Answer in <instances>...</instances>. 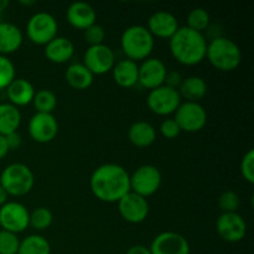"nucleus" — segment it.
I'll return each instance as SVG.
<instances>
[{
	"label": "nucleus",
	"instance_id": "f257e3e1",
	"mask_svg": "<svg viewBox=\"0 0 254 254\" xmlns=\"http://www.w3.org/2000/svg\"><path fill=\"white\" fill-rule=\"evenodd\" d=\"M91 191L103 202H118L130 191V175L118 164H103L92 173Z\"/></svg>",
	"mask_w": 254,
	"mask_h": 254
},
{
	"label": "nucleus",
	"instance_id": "f03ea898",
	"mask_svg": "<svg viewBox=\"0 0 254 254\" xmlns=\"http://www.w3.org/2000/svg\"><path fill=\"white\" fill-rule=\"evenodd\" d=\"M169 49L179 64L195 66L205 60L207 41L201 32L183 26L169 39Z\"/></svg>",
	"mask_w": 254,
	"mask_h": 254
},
{
	"label": "nucleus",
	"instance_id": "7ed1b4c3",
	"mask_svg": "<svg viewBox=\"0 0 254 254\" xmlns=\"http://www.w3.org/2000/svg\"><path fill=\"white\" fill-rule=\"evenodd\" d=\"M206 57L215 68L223 72L235 71L242 61V51L233 40L228 37H215L207 44Z\"/></svg>",
	"mask_w": 254,
	"mask_h": 254
},
{
	"label": "nucleus",
	"instance_id": "20e7f679",
	"mask_svg": "<svg viewBox=\"0 0 254 254\" xmlns=\"http://www.w3.org/2000/svg\"><path fill=\"white\" fill-rule=\"evenodd\" d=\"M121 46L128 60H146L154 49V36L143 25H133L122 34Z\"/></svg>",
	"mask_w": 254,
	"mask_h": 254
},
{
	"label": "nucleus",
	"instance_id": "39448f33",
	"mask_svg": "<svg viewBox=\"0 0 254 254\" xmlns=\"http://www.w3.org/2000/svg\"><path fill=\"white\" fill-rule=\"evenodd\" d=\"M35 176L31 169L21 163L7 165L0 175V186L6 191L9 196H25L32 190Z\"/></svg>",
	"mask_w": 254,
	"mask_h": 254
},
{
	"label": "nucleus",
	"instance_id": "423d86ee",
	"mask_svg": "<svg viewBox=\"0 0 254 254\" xmlns=\"http://www.w3.org/2000/svg\"><path fill=\"white\" fill-rule=\"evenodd\" d=\"M57 20L46 11L35 12L26 25L27 37L36 45H47L57 36Z\"/></svg>",
	"mask_w": 254,
	"mask_h": 254
},
{
	"label": "nucleus",
	"instance_id": "0eeeda50",
	"mask_svg": "<svg viewBox=\"0 0 254 254\" xmlns=\"http://www.w3.org/2000/svg\"><path fill=\"white\" fill-rule=\"evenodd\" d=\"M161 185V173L154 165H141L130 175V191L146 198L154 195Z\"/></svg>",
	"mask_w": 254,
	"mask_h": 254
},
{
	"label": "nucleus",
	"instance_id": "6e6552de",
	"mask_svg": "<svg viewBox=\"0 0 254 254\" xmlns=\"http://www.w3.org/2000/svg\"><path fill=\"white\" fill-rule=\"evenodd\" d=\"M175 122L181 131L186 133H197L207 123L206 109L200 103L185 102L179 106L175 112Z\"/></svg>",
	"mask_w": 254,
	"mask_h": 254
},
{
	"label": "nucleus",
	"instance_id": "1a4fd4ad",
	"mask_svg": "<svg viewBox=\"0 0 254 254\" xmlns=\"http://www.w3.org/2000/svg\"><path fill=\"white\" fill-rule=\"evenodd\" d=\"M146 104L153 113L158 116H169L175 113L179 108L181 104V97L178 89L163 84L149 92Z\"/></svg>",
	"mask_w": 254,
	"mask_h": 254
},
{
	"label": "nucleus",
	"instance_id": "9d476101",
	"mask_svg": "<svg viewBox=\"0 0 254 254\" xmlns=\"http://www.w3.org/2000/svg\"><path fill=\"white\" fill-rule=\"evenodd\" d=\"M30 212L22 203L10 201L0 207V227L17 235L29 227Z\"/></svg>",
	"mask_w": 254,
	"mask_h": 254
},
{
	"label": "nucleus",
	"instance_id": "9b49d317",
	"mask_svg": "<svg viewBox=\"0 0 254 254\" xmlns=\"http://www.w3.org/2000/svg\"><path fill=\"white\" fill-rule=\"evenodd\" d=\"M83 64L92 72V74H104L112 71L116 64V56L113 50L107 45L89 46L83 56Z\"/></svg>",
	"mask_w": 254,
	"mask_h": 254
},
{
	"label": "nucleus",
	"instance_id": "f8f14e48",
	"mask_svg": "<svg viewBox=\"0 0 254 254\" xmlns=\"http://www.w3.org/2000/svg\"><path fill=\"white\" fill-rule=\"evenodd\" d=\"M216 230L223 241L230 243L241 242L247 233V223L237 212L221 213L216 221Z\"/></svg>",
	"mask_w": 254,
	"mask_h": 254
},
{
	"label": "nucleus",
	"instance_id": "ddd939ff",
	"mask_svg": "<svg viewBox=\"0 0 254 254\" xmlns=\"http://www.w3.org/2000/svg\"><path fill=\"white\" fill-rule=\"evenodd\" d=\"M59 133V123L54 114L35 113L29 122V134L36 143L46 144L54 140Z\"/></svg>",
	"mask_w": 254,
	"mask_h": 254
},
{
	"label": "nucleus",
	"instance_id": "4468645a",
	"mask_svg": "<svg viewBox=\"0 0 254 254\" xmlns=\"http://www.w3.org/2000/svg\"><path fill=\"white\" fill-rule=\"evenodd\" d=\"M149 250L151 254H190V245L180 233L166 231L154 238Z\"/></svg>",
	"mask_w": 254,
	"mask_h": 254
},
{
	"label": "nucleus",
	"instance_id": "2eb2a0df",
	"mask_svg": "<svg viewBox=\"0 0 254 254\" xmlns=\"http://www.w3.org/2000/svg\"><path fill=\"white\" fill-rule=\"evenodd\" d=\"M117 203L121 216L129 223L143 222L149 215V203L146 198L131 191L123 196Z\"/></svg>",
	"mask_w": 254,
	"mask_h": 254
},
{
	"label": "nucleus",
	"instance_id": "dca6fc26",
	"mask_svg": "<svg viewBox=\"0 0 254 254\" xmlns=\"http://www.w3.org/2000/svg\"><path fill=\"white\" fill-rule=\"evenodd\" d=\"M166 73H168V69L161 60L155 59V57H148L139 66L138 83H140L144 88L151 91V89L163 86L165 82Z\"/></svg>",
	"mask_w": 254,
	"mask_h": 254
},
{
	"label": "nucleus",
	"instance_id": "f3484780",
	"mask_svg": "<svg viewBox=\"0 0 254 254\" xmlns=\"http://www.w3.org/2000/svg\"><path fill=\"white\" fill-rule=\"evenodd\" d=\"M179 21L176 16L171 12L160 10L155 11L148 20V27L153 36L161 37V39H170L179 30Z\"/></svg>",
	"mask_w": 254,
	"mask_h": 254
},
{
	"label": "nucleus",
	"instance_id": "a211bd4d",
	"mask_svg": "<svg viewBox=\"0 0 254 254\" xmlns=\"http://www.w3.org/2000/svg\"><path fill=\"white\" fill-rule=\"evenodd\" d=\"M66 17L69 24L79 30H86L91 25L96 24L97 14L91 4L84 1L72 2L66 11Z\"/></svg>",
	"mask_w": 254,
	"mask_h": 254
},
{
	"label": "nucleus",
	"instance_id": "6ab92c4d",
	"mask_svg": "<svg viewBox=\"0 0 254 254\" xmlns=\"http://www.w3.org/2000/svg\"><path fill=\"white\" fill-rule=\"evenodd\" d=\"M74 54V45L69 39L64 36H56L54 40L45 45V56L54 64H66Z\"/></svg>",
	"mask_w": 254,
	"mask_h": 254
},
{
	"label": "nucleus",
	"instance_id": "aec40b11",
	"mask_svg": "<svg viewBox=\"0 0 254 254\" xmlns=\"http://www.w3.org/2000/svg\"><path fill=\"white\" fill-rule=\"evenodd\" d=\"M35 91L31 82L25 78H15L6 87V94L10 103L15 107H22L30 104L34 99Z\"/></svg>",
	"mask_w": 254,
	"mask_h": 254
},
{
	"label": "nucleus",
	"instance_id": "412c9836",
	"mask_svg": "<svg viewBox=\"0 0 254 254\" xmlns=\"http://www.w3.org/2000/svg\"><path fill=\"white\" fill-rule=\"evenodd\" d=\"M21 44V30L11 22L0 21V55L6 56L17 51Z\"/></svg>",
	"mask_w": 254,
	"mask_h": 254
},
{
	"label": "nucleus",
	"instance_id": "4be33fe9",
	"mask_svg": "<svg viewBox=\"0 0 254 254\" xmlns=\"http://www.w3.org/2000/svg\"><path fill=\"white\" fill-rule=\"evenodd\" d=\"M112 72H113L114 81L118 86L130 88L138 83L139 66L136 64V62L131 61V60H121L114 64Z\"/></svg>",
	"mask_w": 254,
	"mask_h": 254
},
{
	"label": "nucleus",
	"instance_id": "5701e85b",
	"mask_svg": "<svg viewBox=\"0 0 254 254\" xmlns=\"http://www.w3.org/2000/svg\"><path fill=\"white\" fill-rule=\"evenodd\" d=\"M181 98H185L186 102H195L198 103L207 93V83L202 77L190 76L183 79L178 88Z\"/></svg>",
	"mask_w": 254,
	"mask_h": 254
},
{
	"label": "nucleus",
	"instance_id": "b1692460",
	"mask_svg": "<svg viewBox=\"0 0 254 254\" xmlns=\"http://www.w3.org/2000/svg\"><path fill=\"white\" fill-rule=\"evenodd\" d=\"M128 138L138 148H148L155 141L156 130L148 122H135L128 130Z\"/></svg>",
	"mask_w": 254,
	"mask_h": 254
},
{
	"label": "nucleus",
	"instance_id": "393cba45",
	"mask_svg": "<svg viewBox=\"0 0 254 254\" xmlns=\"http://www.w3.org/2000/svg\"><path fill=\"white\" fill-rule=\"evenodd\" d=\"M93 74L83 64H72L64 72L66 82L74 89L83 91L93 83Z\"/></svg>",
	"mask_w": 254,
	"mask_h": 254
},
{
	"label": "nucleus",
	"instance_id": "a878e982",
	"mask_svg": "<svg viewBox=\"0 0 254 254\" xmlns=\"http://www.w3.org/2000/svg\"><path fill=\"white\" fill-rule=\"evenodd\" d=\"M21 124V113L11 103H0V135H9L17 131Z\"/></svg>",
	"mask_w": 254,
	"mask_h": 254
},
{
	"label": "nucleus",
	"instance_id": "bb28decb",
	"mask_svg": "<svg viewBox=\"0 0 254 254\" xmlns=\"http://www.w3.org/2000/svg\"><path fill=\"white\" fill-rule=\"evenodd\" d=\"M17 254H51V246L42 236L30 235L20 241Z\"/></svg>",
	"mask_w": 254,
	"mask_h": 254
},
{
	"label": "nucleus",
	"instance_id": "cd10ccee",
	"mask_svg": "<svg viewBox=\"0 0 254 254\" xmlns=\"http://www.w3.org/2000/svg\"><path fill=\"white\" fill-rule=\"evenodd\" d=\"M36 113H50L52 114L57 106V97L50 89H40L35 93L32 99Z\"/></svg>",
	"mask_w": 254,
	"mask_h": 254
},
{
	"label": "nucleus",
	"instance_id": "c85d7f7f",
	"mask_svg": "<svg viewBox=\"0 0 254 254\" xmlns=\"http://www.w3.org/2000/svg\"><path fill=\"white\" fill-rule=\"evenodd\" d=\"M210 25V14L203 7H195L191 10L188 15V26L189 29L193 30L202 34Z\"/></svg>",
	"mask_w": 254,
	"mask_h": 254
},
{
	"label": "nucleus",
	"instance_id": "c756f323",
	"mask_svg": "<svg viewBox=\"0 0 254 254\" xmlns=\"http://www.w3.org/2000/svg\"><path fill=\"white\" fill-rule=\"evenodd\" d=\"M54 216L52 212L47 207H37L30 213L29 217V226L37 231L47 230L52 225Z\"/></svg>",
	"mask_w": 254,
	"mask_h": 254
},
{
	"label": "nucleus",
	"instance_id": "7c9ffc66",
	"mask_svg": "<svg viewBox=\"0 0 254 254\" xmlns=\"http://www.w3.org/2000/svg\"><path fill=\"white\" fill-rule=\"evenodd\" d=\"M20 240L17 235L7 231H0V254H17Z\"/></svg>",
	"mask_w": 254,
	"mask_h": 254
},
{
	"label": "nucleus",
	"instance_id": "2f4dec72",
	"mask_svg": "<svg viewBox=\"0 0 254 254\" xmlns=\"http://www.w3.org/2000/svg\"><path fill=\"white\" fill-rule=\"evenodd\" d=\"M15 77V66L6 56L0 55V89H6Z\"/></svg>",
	"mask_w": 254,
	"mask_h": 254
},
{
	"label": "nucleus",
	"instance_id": "473e14b6",
	"mask_svg": "<svg viewBox=\"0 0 254 254\" xmlns=\"http://www.w3.org/2000/svg\"><path fill=\"white\" fill-rule=\"evenodd\" d=\"M240 196L235 191H225L221 193L220 198H218V206L223 213L237 212V210L240 208Z\"/></svg>",
	"mask_w": 254,
	"mask_h": 254
},
{
	"label": "nucleus",
	"instance_id": "72a5a7b5",
	"mask_svg": "<svg viewBox=\"0 0 254 254\" xmlns=\"http://www.w3.org/2000/svg\"><path fill=\"white\" fill-rule=\"evenodd\" d=\"M106 37V31H104L103 26L98 24H93L89 27L84 30V40L89 46H97V45H102Z\"/></svg>",
	"mask_w": 254,
	"mask_h": 254
},
{
	"label": "nucleus",
	"instance_id": "f704fd0d",
	"mask_svg": "<svg viewBox=\"0 0 254 254\" xmlns=\"http://www.w3.org/2000/svg\"><path fill=\"white\" fill-rule=\"evenodd\" d=\"M241 174L245 180L250 184H254V150L250 149L241 161Z\"/></svg>",
	"mask_w": 254,
	"mask_h": 254
},
{
	"label": "nucleus",
	"instance_id": "c9c22d12",
	"mask_svg": "<svg viewBox=\"0 0 254 254\" xmlns=\"http://www.w3.org/2000/svg\"><path fill=\"white\" fill-rule=\"evenodd\" d=\"M180 128L175 119H165L160 124V133L166 139H175L180 134Z\"/></svg>",
	"mask_w": 254,
	"mask_h": 254
},
{
	"label": "nucleus",
	"instance_id": "e433bc0d",
	"mask_svg": "<svg viewBox=\"0 0 254 254\" xmlns=\"http://www.w3.org/2000/svg\"><path fill=\"white\" fill-rule=\"evenodd\" d=\"M181 82H183V78H181L180 73L176 71H173V72H168V73H166L165 82H164V84L168 87H171V88L178 89L179 86L181 84Z\"/></svg>",
	"mask_w": 254,
	"mask_h": 254
},
{
	"label": "nucleus",
	"instance_id": "4c0bfd02",
	"mask_svg": "<svg viewBox=\"0 0 254 254\" xmlns=\"http://www.w3.org/2000/svg\"><path fill=\"white\" fill-rule=\"evenodd\" d=\"M6 138V143L7 146H9V150H16V149L20 148L21 145V135H20L17 131H14V133L9 134V135L5 136Z\"/></svg>",
	"mask_w": 254,
	"mask_h": 254
},
{
	"label": "nucleus",
	"instance_id": "58836bf2",
	"mask_svg": "<svg viewBox=\"0 0 254 254\" xmlns=\"http://www.w3.org/2000/svg\"><path fill=\"white\" fill-rule=\"evenodd\" d=\"M126 254H151V252L148 247H145V246L136 245L129 248Z\"/></svg>",
	"mask_w": 254,
	"mask_h": 254
},
{
	"label": "nucleus",
	"instance_id": "ea45409f",
	"mask_svg": "<svg viewBox=\"0 0 254 254\" xmlns=\"http://www.w3.org/2000/svg\"><path fill=\"white\" fill-rule=\"evenodd\" d=\"M9 146H7V143H6V138H5L4 135H0V160L1 159H4L5 156L7 155V153H9Z\"/></svg>",
	"mask_w": 254,
	"mask_h": 254
},
{
	"label": "nucleus",
	"instance_id": "a19ab883",
	"mask_svg": "<svg viewBox=\"0 0 254 254\" xmlns=\"http://www.w3.org/2000/svg\"><path fill=\"white\" fill-rule=\"evenodd\" d=\"M7 197H9V195L6 193V191L0 186V207L7 202Z\"/></svg>",
	"mask_w": 254,
	"mask_h": 254
},
{
	"label": "nucleus",
	"instance_id": "79ce46f5",
	"mask_svg": "<svg viewBox=\"0 0 254 254\" xmlns=\"http://www.w3.org/2000/svg\"><path fill=\"white\" fill-rule=\"evenodd\" d=\"M7 6H9V1H7V0H0V14H1Z\"/></svg>",
	"mask_w": 254,
	"mask_h": 254
},
{
	"label": "nucleus",
	"instance_id": "37998d69",
	"mask_svg": "<svg viewBox=\"0 0 254 254\" xmlns=\"http://www.w3.org/2000/svg\"><path fill=\"white\" fill-rule=\"evenodd\" d=\"M20 4H22V5H34L35 1H34V0H31V1H24V0H21V1H20Z\"/></svg>",
	"mask_w": 254,
	"mask_h": 254
}]
</instances>
